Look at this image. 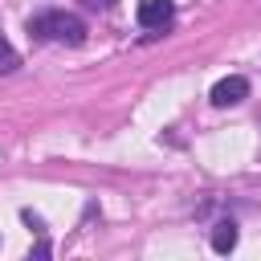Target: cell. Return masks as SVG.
<instances>
[{
	"mask_svg": "<svg viewBox=\"0 0 261 261\" xmlns=\"http://www.w3.org/2000/svg\"><path fill=\"white\" fill-rule=\"evenodd\" d=\"M171 20H175V4L171 0H143L139 4V24L147 33H163Z\"/></svg>",
	"mask_w": 261,
	"mask_h": 261,
	"instance_id": "2",
	"label": "cell"
},
{
	"mask_svg": "<svg viewBox=\"0 0 261 261\" xmlns=\"http://www.w3.org/2000/svg\"><path fill=\"white\" fill-rule=\"evenodd\" d=\"M212 106H237V102H245L249 98V82L241 77V73H232V77H220L216 86H212Z\"/></svg>",
	"mask_w": 261,
	"mask_h": 261,
	"instance_id": "3",
	"label": "cell"
},
{
	"mask_svg": "<svg viewBox=\"0 0 261 261\" xmlns=\"http://www.w3.org/2000/svg\"><path fill=\"white\" fill-rule=\"evenodd\" d=\"M29 33L41 41H57V45H82L86 41V24L73 12H41L29 20Z\"/></svg>",
	"mask_w": 261,
	"mask_h": 261,
	"instance_id": "1",
	"label": "cell"
},
{
	"mask_svg": "<svg viewBox=\"0 0 261 261\" xmlns=\"http://www.w3.org/2000/svg\"><path fill=\"white\" fill-rule=\"evenodd\" d=\"M212 249H216V253H232V249H237V224H232V220H220V224L212 228Z\"/></svg>",
	"mask_w": 261,
	"mask_h": 261,
	"instance_id": "4",
	"label": "cell"
},
{
	"mask_svg": "<svg viewBox=\"0 0 261 261\" xmlns=\"http://www.w3.org/2000/svg\"><path fill=\"white\" fill-rule=\"evenodd\" d=\"M86 8H114V0H82Z\"/></svg>",
	"mask_w": 261,
	"mask_h": 261,
	"instance_id": "6",
	"label": "cell"
},
{
	"mask_svg": "<svg viewBox=\"0 0 261 261\" xmlns=\"http://www.w3.org/2000/svg\"><path fill=\"white\" fill-rule=\"evenodd\" d=\"M16 65H20V57H16V49H12V45H8L4 37H0V69L8 73V69H16Z\"/></svg>",
	"mask_w": 261,
	"mask_h": 261,
	"instance_id": "5",
	"label": "cell"
}]
</instances>
